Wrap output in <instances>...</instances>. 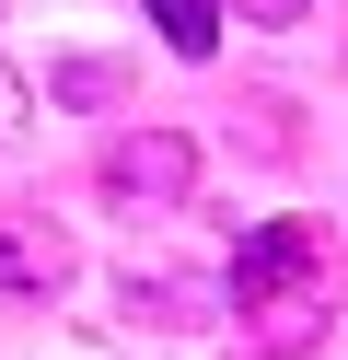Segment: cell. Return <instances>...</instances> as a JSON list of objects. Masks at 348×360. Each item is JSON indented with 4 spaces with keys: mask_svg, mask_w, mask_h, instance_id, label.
Instances as JSON below:
<instances>
[{
    "mask_svg": "<svg viewBox=\"0 0 348 360\" xmlns=\"http://www.w3.org/2000/svg\"><path fill=\"white\" fill-rule=\"evenodd\" d=\"M0 128H23V82L12 70H0Z\"/></svg>",
    "mask_w": 348,
    "mask_h": 360,
    "instance_id": "cell-6",
    "label": "cell"
},
{
    "mask_svg": "<svg viewBox=\"0 0 348 360\" xmlns=\"http://www.w3.org/2000/svg\"><path fill=\"white\" fill-rule=\"evenodd\" d=\"M232 326L255 337L267 360H302L325 337V302H337V267H325V221H302V210H278V221H255L244 244H232Z\"/></svg>",
    "mask_w": 348,
    "mask_h": 360,
    "instance_id": "cell-1",
    "label": "cell"
},
{
    "mask_svg": "<svg viewBox=\"0 0 348 360\" xmlns=\"http://www.w3.org/2000/svg\"><path fill=\"white\" fill-rule=\"evenodd\" d=\"M139 12H151V35H162L174 58H209V47H221V12H232V0H139Z\"/></svg>",
    "mask_w": 348,
    "mask_h": 360,
    "instance_id": "cell-4",
    "label": "cell"
},
{
    "mask_svg": "<svg viewBox=\"0 0 348 360\" xmlns=\"http://www.w3.org/2000/svg\"><path fill=\"white\" fill-rule=\"evenodd\" d=\"M186 186H198V140H186V128H128V140H105V198L174 210Z\"/></svg>",
    "mask_w": 348,
    "mask_h": 360,
    "instance_id": "cell-2",
    "label": "cell"
},
{
    "mask_svg": "<svg viewBox=\"0 0 348 360\" xmlns=\"http://www.w3.org/2000/svg\"><path fill=\"white\" fill-rule=\"evenodd\" d=\"M232 12H244V24H302L314 0H232Z\"/></svg>",
    "mask_w": 348,
    "mask_h": 360,
    "instance_id": "cell-5",
    "label": "cell"
},
{
    "mask_svg": "<svg viewBox=\"0 0 348 360\" xmlns=\"http://www.w3.org/2000/svg\"><path fill=\"white\" fill-rule=\"evenodd\" d=\"M82 279V244L35 210H0V302H58Z\"/></svg>",
    "mask_w": 348,
    "mask_h": 360,
    "instance_id": "cell-3",
    "label": "cell"
}]
</instances>
